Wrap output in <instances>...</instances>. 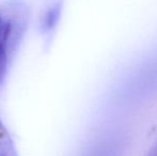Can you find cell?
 <instances>
[{
    "mask_svg": "<svg viewBox=\"0 0 157 156\" xmlns=\"http://www.w3.org/2000/svg\"><path fill=\"white\" fill-rule=\"evenodd\" d=\"M59 14V6H52L49 11L46 13L45 21H44V25L46 28H50L52 26V24L55 23V19L57 18Z\"/></svg>",
    "mask_w": 157,
    "mask_h": 156,
    "instance_id": "3957f363",
    "label": "cell"
},
{
    "mask_svg": "<svg viewBox=\"0 0 157 156\" xmlns=\"http://www.w3.org/2000/svg\"><path fill=\"white\" fill-rule=\"evenodd\" d=\"M0 156H18L14 142L0 119Z\"/></svg>",
    "mask_w": 157,
    "mask_h": 156,
    "instance_id": "7a4b0ae2",
    "label": "cell"
},
{
    "mask_svg": "<svg viewBox=\"0 0 157 156\" xmlns=\"http://www.w3.org/2000/svg\"><path fill=\"white\" fill-rule=\"evenodd\" d=\"M147 156H157V142H156L155 146L150 150V152L147 153Z\"/></svg>",
    "mask_w": 157,
    "mask_h": 156,
    "instance_id": "277c9868",
    "label": "cell"
},
{
    "mask_svg": "<svg viewBox=\"0 0 157 156\" xmlns=\"http://www.w3.org/2000/svg\"><path fill=\"white\" fill-rule=\"evenodd\" d=\"M24 27L25 14L18 4L0 8V85L8 75L11 50L23 33Z\"/></svg>",
    "mask_w": 157,
    "mask_h": 156,
    "instance_id": "6da1fadb",
    "label": "cell"
}]
</instances>
